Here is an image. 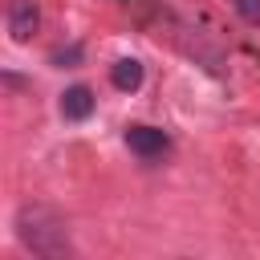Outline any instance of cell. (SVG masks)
Returning a JSON list of instances; mask_svg holds the SVG:
<instances>
[{
    "mask_svg": "<svg viewBox=\"0 0 260 260\" xmlns=\"http://www.w3.org/2000/svg\"><path fill=\"white\" fill-rule=\"evenodd\" d=\"M232 8L240 12L244 24H260V0H232Z\"/></svg>",
    "mask_w": 260,
    "mask_h": 260,
    "instance_id": "obj_7",
    "label": "cell"
},
{
    "mask_svg": "<svg viewBox=\"0 0 260 260\" xmlns=\"http://www.w3.org/2000/svg\"><path fill=\"white\" fill-rule=\"evenodd\" d=\"M16 240H20L32 256H45V260L73 256L65 219H61L53 207H45V203H24V207L16 211Z\"/></svg>",
    "mask_w": 260,
    "mask_h": 260,
    "instance_id": "obj_1",
    "label": "cell"
},
{
    "mask_svg": "<svg viewBox=\"0 0 260 260\" xmlns=\"http://www.w3.org/2000/svg\"><path fill=\"white\" fill-rule=\"evenodd\" d=\"M41 28V8L37 0H8V37L16 45L32 41V32Z\"/></svg>",
    "mask_w": 260,
    "mask_h": 260,
    "instance_id": "obj_3",
    "label": "cell"
},
{
    "mask_svg": "<svg viewBox=\"0 0 260 260\" xmlns=\"http://www.w3.org/2000/svg\"><path fill=\"white\" fill-rule=\"evenodd\" d=\"M57 69H73L77 61H81V45H65V49H53V57H49Z\"/></svg>",
    "mask_w": 260,
    "mask_h": 260,
    "instance_id": "obj_6",
    "label": "cell"
},
{
    "mask_svg": "<svg viewBox=\"0 0 260 260\" xmlns=\"http://www.w3.org/2000/svg\"><path fill=\"white\" fill-rule=\"evenodd\" d=\"M142 77H146V69H142L138 57H118V61L110 65V81H114V89H122V93H134V89L142 85Z\"/></svg>",
    "mask_w": 260,
    "mask_h": 260,
    "instance_id": "obj_5",
    "label": "cell"
},
{
    "mask_svg": "<svg viewBox=\"0 0 260 260\" xmlns=\"http://www.w3.org/2000/svg\"><path fill=\"white\" fill-rule=\"evenodd\" d=\"M126 146H130V154H138L142 162H158V158L171 154V134L158 130V126L134 122V126H126Z\"/></svg>",
    "mask_w": 260,
    "mask_h": 260,
    "instance_id": "obj_2",
    "label": "cell"
},
{
    "mask_svg": "<svg viewBox=\"0 0 260 260\" xmlns=\"http://www.w3.org/2000/svg\"><path fill=\"white\" fill-rule=\"evenodd\" d=\"M93 106H98V98H93L89 85H69L61 93V118L65 122H85L93 114Z\"/></svg>",
    "mask_w": 260,
    "mask_h": 260,
    "instance_id": "obj_4",
    "label": "cell"
}]
</instances>
